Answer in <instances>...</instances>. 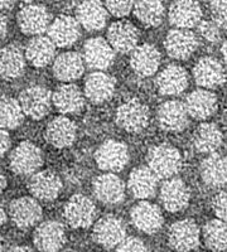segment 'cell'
Returning <instances> with one entry per match:
<instances>
[{
  "mask_svg": "<svg viewBox=\"0 0 227 252\" xmlns=\"http://www.w3.org/2000/svg\"><path fill=\"white\" fill-rule=\"evenodd\" d=\"M158 179L148 166H138L129 175L128 188L130 193L138 199H148L153 197L157 190Z\"/></svg>",
  "mask_w": 227,
  "mask_h": 252,
  "instance_id": "f546056e",
  "label": "cell"
},
{
  "mask_svg": "<svg viewBox=\"0 0 227 252\" xmlns=\"http://www.w3.org/2000/svg\"><path fill=\"white\" fill-rule=\"evenodd\" d=\"M6 31H8V20L0 13V39L5 37Z\"/></svg>",
  "mask_w": 227,
  "mask_h": 252,
  "instance_id": "f6af8a7d",
  "label": "cell"
},
{
  "mask_svg": "<svg viewBox=\"0 0 227 252\" xmlns=\"http://www.w3.org/2000/svg\"><path fill=\"white\" fill-rule=\"evenodd\" d=\"M82 58L89 67L102 71L111 66L115 60V53L106 39L96 37L91 38L85 43Z\"/></svg>",
  "mask_w": 227,
  "mask_h": 252,
  "instance_id": "7402d4cb",
  "label": "cell"
},
{
  "mask_svg": "<svg viewBox=\"0 0 227 252\" xmlns=\"http://www.w3.org/2000/svg\"><path fill=\"white\" fill-rule=\"evenodd\" d=\"M26 69V60L18 47L6 46L0 48V77L13 81L23 75Z\"/></svg>",
  "mask_w": 227,
  "mask_h": 252,
  "instance_id": "836d02e7",
  "label": "cell"
},
{
  "mask_svg": "<svg viewBox=\"0 0 227 252\" xmlns=\"http://www.w3.org/2000/svg\"><path fill=\"white\" fill-rule=\"evenodd\" d=\"M69 252H76V251H69Z\"/></svg>",
  "mask_w": 227,
  "mask_h": 252,
  "instance_id": "f5cc1de1",
  "label": "cell"
},
{
  "mask_svg": "<svg viewBox=\"0 0 227 252\" xmlns=\"http://www.w3.org/2000/svg\"><path fill=\"white\" fill-rule=\"evenodd\" d=\"M190 199V188L179 178H170L162 186L161 202L168 212H181L187 208Z\"/></svg>",
  "mask_w": 227,
  "mask_h": 252,
  "instance_id": "4fadbf2b",
  "label": "cell"
},
{
  "mask_svg": "<svg viewBox=\"0 0 227 252\" xmlns=\"http://www.w3.org/2000/svg\"><path fill=\"white\" fill-rule=\"evenodd\" d=\"M187 71L177 64H169L157 76V87L162 94H167V96L179 94L187 89Z\"/></svg>",
  "mask_w": 227,
  "mask_h": 252,
  "instance_id": "484cf974",
  "label": "cell"
},
{
  "mask_svg": "<svg viewBox=\"0 0 227 252\" xmlns=\"http://www.w3.org/2000/svg\"><path fill=\"white\" fill-rule=\"evenodd\" d=\"M149 120L150 111L148 106L135 98L121 103L116 110V124L128 132L143 131L149 125Z\"/></svg>",
  "mask_w": 227,
  "mask_h": 252,
  "instance_id": "7a4b0ae2",
  "label": "cell"
},
{
  "mask_svg": "<svg viewBox=\"0 0 227 252\" xmlns=\"http://www.w3.org/2000/svg\"><path fill=\"white\" fill-rule=\"evenodd\" d=\"M199 173L204 184L211 188H222L226 184V159L219 153L210 154L202 160Z\"/></svg>",
  "mask_w": 227,
  "mask_h": 252,
  "instance_id": "4dcf8cb0",
  "label": "cell"
},
{
  "mask_svg": "<svg viewBox=\"0 0 227 252\" xmlns=\"http://www.w3.org/2000/svg\"><path fill=\"white\" fill-rule=\"evenodd\" d=\"M24 114L18 100L4 97L0 100V129H17L23 123Z\"/></svg>",
  "mask_w": 227,
  "mask_h": 252,
  "instance_id": "74e56055",
  "label": "cell"
},
{
  "mask_svg": "<svg viewBox=\"0 0 227 252\" xmlns=\"http://www.w3.org/2000/svg\"><path fill=\"white\" fill-rule=\"evenodd\" d=\"M44 135L51 145L62 149L73 144L77 135V127L76 124L66 116H58L49 121Z\"/></svg>",
  "mask_w": 227,
  "mask_h": 252,
  "instance_id": "cb8c5ba5",
  "label": "cell"
},
{
  "mask_svg": "<svg viewBox=\"0 0 227 252\" xmlns=\"http://www.w3.org/2000/svg\"><path fill=\"white\" fill-rule=\"evenodd\" d=\"M49 39L55 46L66 48L71 47L80 38V24L76 18L69 15H58L48 27Z\"/></svg>",
  "mask_w": 227,
  "mask_h": 252,
  "instance_id": "ac0fdd59",
  "label": "cell"
},
{
  "mask_svg": "<svg viewBox=\"0 0 227 252\" xmlns=\"http://www.w3.org/2000/svg\"><path fill=\"white\" fill-rule=\"evenodd\" d=\"M76 20L86 31H100L105 27L107 12L100 1H84L77 6Z\"/></svg>",
  "mask_w": 227,
  "mask_h": 252,
  "instance_id": "1f68e13d",
  "label": "cell"
},
{
  "mask_svg": "<svg viewBox=\"0 0 227 252\" xmlns=\"http://www.w3.org/2000/svg\"><path fill=\"white\" fill-rule=\"evenodd\" d=\"M169 20L178 29H190L198 26L202 9L197 1H175L169 8Z\"/></svg>",
  "mask_w": 227,
  "mask_h": 252,
  "instance_id": "83f0119b",
  "label": "cell"
},
{
  "mask_svg": "<svg viewBox=\"0 0 227 252\" xmlns=\"http://www.w3.org/2000/svg\"><path fill=\"white\" fill-rule=\"evenodd\" d=\"M95 160L100 169L112 173L120 172L129 161V150L120 141L107 140L96 150Z\"/></svg>",
  "mask_w": 227,
  "mask_h": 252,
  "instance_id": "ba28073f",
  "label": "cell"
},
{
  "mask_svg": "<svg viewBox=\"0 0 227 252\" xmlns=\"http://www.w3.org/2000/svg\"><path fill=\"white\" fill-rule=\"evenodd\" d=\"M198 31L202 37L208 42H219L222 37V31L219 26H216L212 20H203L199 22Z\"/></svg>",
  "mask_w": 227,
  "mask_h": 252,
  "instance_id": "f35d334b",
  "label": "cell"
},
{
  "mask_svg": "<svg viewBox=\"0 0 227 252\" xmlns=\"http://www.w3.org/2000/svg\"><path fill=\"white\" fill-rule=\"evenodd\" d=\"M18 102L24 115L33 120H40L51 111L52 94L48 89L39 85L29 86L20 92Z\"/></svg>",
  "mask_w": 227,
  "mask_h": 252,
  "instance_id": "3957f363",
  "label": "cell"
},
{
  "mask_svg": "<svg viewBox=\"0 0 227 252\" xmlns=\"http://www.w3.org/2000/svg\"><path fill=\"white\" fill-rule=\"evenodd\" d=\"M9 146H10V136L8 131L0 129V157L5 154Z\"/></svg>",
  "mask_w": 227,
  "mask_h": 252,
  "instance_id": "ee69618b",
  "label": "cell"
},
{
  "mask_svg": "<svg viewBox=\"0 0 227 252\" xmlns=\"http://www.w3.org/2000/svg\"><path fill=\"white\" fill-rule=\"evenodd\" d=\"M33 242L40 252H57L66 244L65 226L58 220H46L35 228Z\"/></svg>",
  "mask_w": 227,
  "mask_h": 252,
  "instance_id": "9c48e42d",
  "label": "cell"
},
{
  "mask_svg": "<svg viewBox=\"0 0 227 252\" xmlns=\"http://www.w3.org/2000/svg\"><path fill=\"white\" fill-rule=\"evenodd\" d=\"M203 240L212 252H224L226 250V223L224 220H211L203 227Z\"/></svg>",
  "mask_w": 227,
  "mask_h": 252,
  "instance_id": "d590c367",
  "label": "cell"
},
{
  "mask_svg": "<svg viewBox=\"0 0 227 252\" xmlns=\"http://www.w3.org/2000/svg\"><path fill=\"white\" fill-rule=\"evenodd\" d=\"M161 64V53L158 48L149 43L136 46L130 56V66L136 75L149 77L154 75Z\"/></svg>",
  "mask_w": 227,
  "mask_h": 252,
  "instance_id": "ffe728a7",
  "label": "cell"
},
{
  "mask_svg": "<svg viewBox=\"0 0 227 252\" xmlns=\"http://www.w3.org/2000/svg\"><path fill=\"white\" fill-rule=\"evenodd\" d=\"M134 14L147 27L161 26L164 19V5L161 1H138L132 6Z\"/></svg>",
  "mask_w": 227,
  "mask_h": 252,
  "instance_id": "8d00e7d4",
  "label": "cell"
},
{
  "mask_svg": "<svg viewBox=\"0 0 227 252\" xmlns=\"http://www.w3.org/2000/svg\"><path fill=\"white\" fill-rule=\"evenodd\" d=\"M197 46L198 40L190 29H172L164 39V47L168 55L179 61L190 58L197 49Z\"/></svg>",
  "mask_w": 227,
  "mask_h": 252,
  "instance_id": "7c38bea8",
  "label": "cell"
},
{
  "mask_svg": "<svg viewBox=\"0 0 227 252\" xmlns=\"http://www.w3.org/2000/svg\"><path fill=\"white\" fill-rule=\"evenodd\" d=\"M18 24L24 34L39 35L48 29L51 14L43 5H27L18 13Z\"/></svg>",
  "mask_w": 227,
  "mask_h": 252,
  "instance_id": "9a60e30c",
  "label": "cell"
},
{
  "mask_svg": "<svg viewBox=\"0 0 227 252\" xmlns=\"http://www.w3.org/2000/svg\"><path fill=\"white\" fill-rule=\"evenodd\" d=\"M139 40V31L128 20H119L110 26L107 31V43L114 51L129 53L135 48Z\"/></svg>",
  "mask_w": 227,
  "mask_h": 252,
  "instance_id": "2e32d148",
  "label": "cell"
},
{
  "mask_svg": "<svg viewBox=\"0 0 227 252\" xmlns=\"http://www.w3.org/2000/svg\"><path fill=\"white\" fill-rule=\"evenodd\" d=\"M224 135L215 124L203 123L193 134V145L195 150L203 154H213L222 146Z\"/></svg>",
  "mask_w": 227,
  "mask_h": 252,
  "instance_id": "d6a6232c",
  "label": "cell"
},
{
  "mask_svg": "<svg viewBox=\"0 0 227 252\" xmlns=\"http://www.w3.org/2000/svg\"><path fill=\"white\" fill-rule=\"evenodd\" d=\"M52 102L64 115L77 114L85 106L84 94L73 83H65L52 94Z\"/></svg>",
  "mask_w": 227,
  "mask_h": 252,
  "instance_id": "4316f807",
  "label": "cell"
},
{
  "mask_svg": "<svg viewBox=\"0 0 227 252\" xmlns=\"http://www.w3.org/2000/svg\"><path fill=\"white\" fill-rule=\"evenodd\" d=\"M130 218L139 231L148 235L158 232L163 224V215L159 207L145 201L132 207Z\"/></svg>",
  "mask_w": 227,
  "mask_h": 252,
  "instance_id": "e0dca14e",
  "label": "cell"
},
{
  "mask_svg": "<svg viewBox=\"0 0 227 252\" xmlns=\"http://www.w3.org/2000/svg\"><path fill=\"white\" fill-rule=\"evenodd\" d=\"M28 189L34 199L51 202L60 195L62 182L56 173L51 170H40L31 177L28 181Z\"/></svg>",
  "mask_w": 227,
  "mask_h": 252,
  "instance_id": "8fae6325",
  "label": "cell"
},
{
  "mask_svg": "<svg viewBox=\"0 0 227 252\" xmlns=\"http://www.w3.org/2000/svg\"><path fill=\"white\" fill-rule=\"evenodd\" d=\"M184 107L188 116L195 120H207L217 111V97L208 90H195L187 96Z\"/></svg>",
  "mask_w": 227,
  "mask_h": 252,
  "instance_id": "603a6c76",
  "label": "cell"
},
{
  "mask_svg": "<svg viewBox=\"0 0 227 252\" xmlns=\"http://www.w3.org/2000/svg\"><path fill=\"white\" fill-rule=\"evenodd\" d=\"M8 252H34V251L28 246H14L9 250Z\"/></svg>",
  "mask_w": 227,
  "mask_h": 252,
  "instance_id": "bcb514c9",
  "label": "cell"
},
{
  "mask_svg": "<svg viewBox=\"0 0 227 252\" xmlns=\"http://www.w3.org/2000/svg\"><path fill=\"white\" fill-rule=\"evenodd\" d=\"M134 3L132 1H105V9L114 17L124 18L130 14Z\"/></svg>",
  "mask_w": 227,
  "mask_h": 252,
  "instance_id": "ab89813d",
  "label": "cell"
},
{
  "mask_svg": "<svg viewBox=\"0 0 227 252\" xmlns=\"http://www.w3.org/2000/svg\"><path fill=\"white\" fill-rule=\"evenodd\" d=\"M184 103L172 100L163 102L158 109V123L161 129L169 132H179L187 127L190 123Z\"/></svg>",
  "mask_w": 227,
  "mask_h": 252,
  "instance_id": "d6986e66",
  "label": "cell"
},
{
  "mask_svg": "<svg viewBox=\"0 0 227 252\" xmlns=\"http://www.w3.org/2000/svg\"><path fill=\"white\" fill-rule=\"evenodd\" d=\"M213 209V213L216 215L217 220H226V192L220 190L215 197L212 198V203H211Z\"/></svg>",
  "mask_w": 227,
  "mask_h": 252,
  "instance_id": "7bdbcfd3",
  "label": "cell"
},
{
  "mask_svg": "<svg viewBox=\"0 0 227 252\" xmlns=\"http://www.w3.org/2000/svg\"><path fill=\"white\" fill-rule=\"evenodd\" d=\"M6 187V177L5 174H4V172L1 170V168H0V193L3 192L4 189H5Z\"/></svg>",
  "mask_w": 227,
  "mask_h": 252,
  "instance_id": "7dc6e473",
  "label": "cell"
},
{
  "mask_svg": "<svg viewBox=\"0 0 227 252\" xmlns=\"http://www.w3.org/2000/svg\"><path fill=\"white\" fill-rule=\"evenodd\" d=\"M64 216L73 228H87L95 220L96 207L86 195L73 194L65 204Z\"/></svg>",
  "mask_w": 227,
  "mask_h": 252,
  "instance_id": "5b68a950",
  "label": "cell"
},
{
  "mask_svg": "<svg viewBox=\"0 0 227 252\" xmlns=\"http://www.w3.org/2000/svg\"><path fill=\"white\" fill-rule=\"evenodd\" d=\"M0 252H3V244H1V241H0Z\"/></svg>",
  "mask_w": 227,
  "mask_h": 252,
  "instance_id": "816d5d0a",
  "label": "cell"
},
{
  "mask_svg": "<svg viewBox=\"0 0 227 252\" xmlns=\"http://www.w3.org/2000/svg\"><path fill=\"white\" fill-rule=\"evenodd\" d=\"M148 168L157 179H170L181 170L182 155L170 144L152 146L147 155Z\"/></svg>",
  "mask_w": 227,
  "mask_h": 252,
  "instance_id": "6da1fadb",
  "label": "cell"
},
{
  "mask_svg": "<svg viewBox=\"0 0 227 252\" xmlns=\"http://www.w3.org/2000/svg\"><path fill=\"white\" fill-rule=\"evenodd\" d=\"M115 87V78L104 72H94L86 78L85 94L91 102L104 103L112 97Z\"/></svg>",
  "mask_w": 227,
  "mask_h": 252,
  "instance_id": "d4e9b609",
  "label": "cell"
},
{
  "mask_svg": "<svg viewBox=\"0 0 227 252\" xmlns=\"http://www.w3.org/2000/svg\"><path fill=\"white\" fill-rule=\"evenodd\" d=\"M43 163V155L35 144L23 141L10 154V168L15 174H34Z\"/></svg>",
  "mask_w": 227,
  "mask_h": 252,
  "instance_id": "52a82bcc",
  "label": "cell"
},
{
  "mask_svg": "<svg viewBox=\"0 0 227 252\" xmlns=\"http://www.w3.org/2000/svg\"><path fill=\"white\" fill-rule=\"evenodd\" d=\"M56 55V46L48 37L37 35L29 40L26 48V58L37 68L46 67L52 62Z\"/></svg>",
  "mask_w": 227,
  "mask_h": 252,
  "instance_id": "e575fe53",
  "label": "cell"
},
{
  "mask_svg": "<svg viewBox=\"0 0 227 252\" xmlns=\"http://www.w3.org/2000/svg\"><path fill=\"white\" fill-rule=\"evenodd\" d=\"M127 237V226L121 218L114 215L101 217L92 229V238L104 249H114Z\"/></svg>",
  "mask_w": 227,
  "mask_h": 252,
  "instance_id": "277c9868",
  "label": "cell"
},
{
  "mask_svg": "<svg viewBox=\"0 0 227 252\" xmlns=\"http://www.w3.org/2000/svg\"><path fill=\"white\" fill-rule=\"evenodd\" d=\"M5 220H6V213L5 211H4L3 207H1V204H0V226L5 223Z\"/></svg>",
  "mask_w": 227,
  "mask_h": 252,
  "instance_id": "681fc988",
  "label": "cell"
},
{
  "mask_svg": "<svg viewBox=\"0 0 227 252\" xmlns=\"http://www.w3.org/2000/svg\"><path fill=\"white\" fill-rule=\"evenodd\" d=\"M14 5V1H0V10H9Z\"/></svg>",
  "mask_w": 227,
  "mask_h": 252,
  "instance_id": "c3c4849f",
  "label": "cell"
},
{
  "mask_svg": "<svg viewBox=\"0 0 227 252\" xmlns=\"http://www.w3.org/2000/svg\"><path fill=\"white\" fill-rule=\"evenodd\" d=\"M201 231L193 220H181L170 226L168 242L173 250L178 252H190L199 246Z\"/></svg>",
  "mask_w": 227,
  "mask_h": 252,
  "instance_id": "8992f818",
  "label": "cell"
},
{
  "mask_svg": "<svg viewBox=\"0 0 227 252\" xmlns=\"http://www.w3.org/2000/svg\"><path fill=\"white\" fill-rule=\"evenodd\" d=\"M193 77L198 86L203 90L215 89L224 85L226 81V72L222 63L217 58L203 57L195 63L193 68Z\"/></svg>",
  "mask_w": 227,
  "mask_h": 252,
  "instance_id": "5bb4252c",
  "label": "cell"
},
{
  "mask_svg": "<svg viewBox=\"0 0 227 252\" xmlns=\"http://www.w3.org/2000/svg\"><path fill=\"white\" fill-rule=\"evenodd\" d=\"M226 1H211L212 22L221 29L226 27Z\"/></svg>",
  "mask_w": 227,
  "mask_h": 252,
  "instance_id": "b9f144b4",
  "label": "cell"
},
{
  "mask_svg": "<svg viewBox=\"0 0 227 252\" xmlns=\"http://www.w3.org/2000/svg\"><path fill=\"white\" fill-rule=\"evenodd\" d=\"M9 215L13 223L22 229L29 228L38 223L43 215L42 207L32 197H20L9 206Z\"/></svg>",
  "mask_w": 227,
  "mask_h": 252,
  "instance_id": "30bf717a",
  "label": "cell"
},
{
  "mask_svg": "<svg viewBox=\"0 0 227 252\" xmlns=\"http://www.w3.org/2000/svg\"><path fill=\"white\" fill-rule=\"evenodd\" d=\"M85 71L84 58L77 52H66L56 58L53 73L60 81L71 82L82 76Z\"/></svg>",
  "mask_w": 227,
  "mask_h": 252,
  "instance_id": "f1b7e54d",
  "label": "cell"
},
{
  "mask_svg": "<svg viewBox=\"0 0 227 252\" xmlns=\"http://www.w3.org/2000/svg\"><path fill=\"white\" fill-rule=\"evenodd\" d=\"M116 252H149L147 245L140 238L125 237L116 246Z\"/></svg>",
  "mask_w": 227,
  "mask_h": 252,
  "instance_id": "60d3db41",
  "label": "cell"
},
{
  "mask_svg": "<svg viewBox=\"0 0 227 252\" xmlns=\"http://www.w3.org/2000/svg\"><path fill=\"white\" fill-rule=\"evenodd\" d=\"M96 199L105 204H118L124 201L125 186L120 178L112 173L98 175L92 184Z\"/></svg>",
  "mask_w": 227,
  "mask_h": 252,
  "instance_id": "44dd1931",
  "label": "cell"
},
{
  "mask_svg": "<svg viewBox=\"0 0 227 252\" xmlns=\"http://www.w3.org/2000/svg\"><path fill=\"white\" fill-rule=\"evenodd\" d=\"M221 55L224 57V60H226V42H224L221 46Z\"/></svg>",
  "mask_w": 227,
  "mask_h": 252,
  "instance_id": "f907efd6",
  "label": "cell"
}]
</instances>
